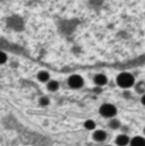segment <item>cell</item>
<instances>
[{"label": "cell", "instance_id": "cell-8", "mask_svg": "<svg viewBox=\"0 0 145 146\" xmlns=\"http://www.w3.org/2000/svg\"><path fill=\"white\" fill-rule=\"evenodd\" d=\"M37 79L40 80V82H42V83H45V82H49V79H50V75L48 72H40V73L37 74Z\"/></svg>", "mask_w": 145, "mask_h": 146}, {"label": "cell", "instance_id": "cell-12", "mask_svg": "<svg viewBox=\"0 0 145 146\" xmlns=\"http://www.w3.org/2000/svg\"><path fill=\"white\" fill-rule=\"evenodd\" d=\"M39 102H40V104H41V106L45 107V106H49L50 100H49V98H47V96H42V98L39 100Z\"/></svg>", "mask_w": 145, "mask_h": 146}, {"label": "cell", "instance_id": "cell-14", "mask_svg": "<svg viewBox=\"0 0 145 146\" xmlns=\"http://www.w3.org/2000/svg\"><path fill=\"white\" fill-rule=\"evenodd\" d=\"M7 61V54L5 53V52H2V51H0V65H2V64H5Z\"/></svg>", "mask_w": 145, "mask_h": 146}, {"label": "cell", "instance_id": "cell-3", "mask_svg": "<svg viewBox=\"0 0 145 146\" xmlns=\"http://www.w3.org/2000/svg\"><path fill=\"white\" fill-rule=\"evenodd\" d=\"M68 84L72 88H80L84 84V80L79 75H72L68 78Z\"/></svg>", "mask_w": 145, "mask_h": 146}, {"label": "cell", "instance_id": "cell-11", "mask_svg": "<svg viewBox=\"0 0 145 146\" xmlns=\"http://www.w3.org/2000/svg\"><path fill=\"white\" fill-rule=\"evenodd\" d=\"M109 127L111 129H118L120 127V121L118 119H111L109 122Z\"/></svg>", "mask_w": 145, "mask_h": 146}, {"label": "cell", "instance_id": "cell-16", "mask_svg": "<svg viewBox=\"0 0 145 146\" xmlns=\"http://www.w3.org/2000/svg\"><path fill=\"white\" fill-rule=\"evenodd\" d=\"M144 134H145V128H144Z\"/></svg>", "mask_w": 145, "mask_h": 146}, {"label": "cell", "instance_id": "cell-13", "mask_svg": "<svg viewBox=\"0 0 145 146\" xmlns=\"http://www.w3.org/2000/svg\"><path fill=\"white\" fill-rule=\"evenodd\" d=\"M136 91L138 93H144L145 92V87H144V83L143 82H140L136 84Z\"/></svg>", "mask_w": 145, "mask_h": 146}, {"label": "cell", "instance_id": "cell-15", "mask_svg": "<svg viewBox=\"0 0 145 146\" xmlns=\"http://www.w3.org/2000/svg\"><path fill=\"white\" fill-rule=\"evenodd\" d=\"M141 102H142V104L145 107V94L142 95V98H141Z\"/></svg>", "mask_w": 145, "mask_h": 146}, {"label": "cell", "instance_id": "cell-7", "mask_svg": "<svg viewBox=\"0 0 145 146\" xmlns=\"http://www.w3.org/2000/svg\"><path fill=\"white\" fill-rule=\"evenodd\" d=\"M130 146H145V138L142 136H135L130 139Z\"/></svg>", "mask_w": 145, "mask_h": 146}, {"label": "cell", "instance_id": "cell-9", "mask_svg": "<svg viewBox=\"0 0 145 146\" xmlns=\"http://www.w3.org/2000/svg\"><path fill=\"white\" fill-rule=\"evenodd\" d=\"M47 87H48V90H49L50 92H56V91L59 88V83H58L57 80H50V82L48 83Z\"/></svg>", "mask_w": 145, "mask_h": 146}, {"label": "cell", "instance_id": "cell-2", "mask_svg": "<svg viewBox=\"0 0 145 146\" xmlns=\"http://www.w3.org/2000/svg\"><path fill=\"white\" fill-rule=\"evenodd\" d=\"M100 114L104 118H109V119H112L116 114H117V108L111 104V103H104L100 107Z\"/></svg>", "mask_w": 145, "mask_h": 146}, {"label": "cell", "instance_id": "cell-10", "mask_svg": "<svg viewBox=\"0 0 145 146\" xmlns=\"http://www.w3.org/2000/svg\"><path fill=\"white\" fill-rule=\"evenodd\" d=\"M84 127H85L87 130H94V129H95V122H94L93 120L88 119V120H86V121L84 122Z\"/></svg>", "mask_w": 145, "mask_h": 146}, {"label": "cell", "instance_id": "cell-1", "mask_svg": "<svg viewBox=\"0 0 145 146\" xmlns=\"http://www.w3.org/2000/svg\"><path fill=\"white\" fill-rule=\"evenodd\" d=\"M117 84L121 88H129L135 84V77L130 73H120L117 76Z\"/></svg>", "mask_w": 145, "mask_h": 146}, {"label": "cell", "instance_id": "cell-17", "mask_svg": "<svg viewBox=\"0 0 145 146\" xmlns=\"http://www.w3.org/2000/svg\"><path fill=\"white\" fill-rule=\"evenodd\" d=\"M108 146H110V145H108Z\"/></svg>", "mask_w": 145, "mask_h": 146}, {"label": "cell", "instance_id": "cell-6", "mask_svg": "<svg viewBox=\"0 0 145 146\" xmlns=\"http://www.w3.org/2000/svg\"><path fill=\"white\" fill-rule=\"evenodd\" d=\"M94 83H95V85H98V86H104V85L108 83V78H107V76L103 75V74H98V75H95V77H94Z\"/></svg>", "mask_w": 145, "mask_h": 146}, {"label": "cell", "instance_id": "cell-5", "mask_svg": "<svg viewBox=\"0 0 145 146\" xmlns=\"http://www.w3.org/2000/svg\"><path fill=\"white\" fill-rule=\"evenodd\" d=\"M93 139L95 141V142H104L106 139H107V133L104 131V130H101V129H99V130H95L94 133H93Z\"/></svg>", "mask_w": 145, "mask_h": 146}, {"label": "cell", "instance_id": "cell-4", "mask_svg": "<svg viewBox=\"0 0 145 146\" xmlns=\"http://www.w3.org/2000/svg\"><path fill=\"white\" fill-rule=\"evenodd\" d=\"M116 144L118 146L128 145V144H130V138L125 134H120L116 137Z\"/></svg>", "mask_w": 145, "mask_h": 146}]
</instances>
